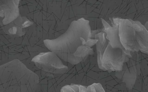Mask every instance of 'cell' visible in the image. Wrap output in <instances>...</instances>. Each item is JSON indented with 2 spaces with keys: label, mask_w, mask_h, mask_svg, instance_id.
I'll return each mask as SVG.
<instances>
[{
  "label": "cell",
  "mask_w": 148,
  "mask_h": 92,
  "mask_svg": "<svg viewBox=\"0 0 148 92\" xmlns=\"http://www.w3.org/2000/svg\"><path fill=\"white\" fill-rule=\"evenodd\" d=\"M97 42L92 39L89 21L82 18L72 22L63 34L53 40H45L44 43L62 60L76 65L94 54L92 47Z\"/></svg>",
  "instance_id": "obj_1"
},
{
  "label": "cell",
  "mask_w": 148,
  "mask_h": 92,
  "mask_svg": "<svg viewBox=\"0 0 148 92\" xmlns=\"http://www.w3.org/2000/svg\"><path fill=\"white\" fill-rule=\"evenodd\" d=\"M119 35L122 45L127 51L148 55V31L139 21L120 18Z\"/></svg>",
  "instance_id": "obj_2"
},
{
  "label": "cell",
  "mask_w": 148,
  "mask_h": 92,
  "mask_svg": "<svg viewBox=\"0 0 148 92\" xmlns=\"http://www.w3.org/2000/svg\"><path fill=\"white\" fill-rule=\"evenodd\" d=\"M97 63L99 69L108 73L121 72L124 63L132 57L131 52L119 48H113L105 40L102 32L95 35Z\"/></svg>",
  "instance_id": "obj_3"
},
{
  "label": "cell",
  "mask_w": 148,
  "mask_h": 92,
  "mask_svg": "<svg viewBox=\"0 0 148 92\" xmlns=\"http://www.w3.org/2000/svg\"><path fill=\"white\" fill-rule=\"evenodd\" d=\"M39 69L50 76L54 74H63L68 71V67L63 64L62 60L53 52L40 53L32 60Z\"/></svg>",
  "instance_id": "obj_4"
},
{
  "label": "cell",
  "mask_w": 148,
  "mask_h": 92,
  "mask_svg": "<svg viewBox=\"0 0 148 92\" xmlns=\"http://www.w3.org/2000/svg\"><path fill=\"white\" fill-rule=\"evenodd\" d=\"M137 61L134 59L133 56L124 63L122 70L115 72V76L119 80L124 83L128 90L134 88L137 78Z\"/></svg>",
  "instance_id": "obj_5"
},
{
  "label": "cell",
  "mask_w": 148,
  "mask_h": 92,
  "mask_svg": "<svg viewBox=\"0 0 148 92\" xmlns=\"http://www.w3.org/2000/svg\"><path fill=\"white\" fill-rule=\"evenodd\" d=\"M60 92H88L87 86L73 84L66 85L62 87Z\"/></svg>",
  "instance_id": "obj_6"
},
{
  "label": "cell",
  "mask_w": 148,
  "mask_h": 92,
  "mask_svg": "<svg viewBox=\"0 0 148 92\" xmlns=\"http://www.w3.org/2000/svg\"><path fill=\"white\" fill-rule=\"evenodd\" d=\"M88 92H105L101 83H93L87 86Z\"/></svg>",
  "instance_id": "obj_7"
},
{
  "label": "cell",
  "mask_w": 148,
  "mask_h": 92,
  "mask_svg": "<svg viewBox=\"0 0 148 92\" xmlns=\"http://www.w3.org/2000/svg\"><path fill=\"white\" fill-rule=\"evenodd\" d=\"M144 27H145V28H146L147 30L148 31V22H146L145 25H144Z\"/></svg>",
  "instance_id": "obj_8"
}]
</instances>
